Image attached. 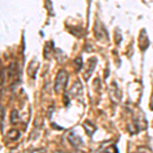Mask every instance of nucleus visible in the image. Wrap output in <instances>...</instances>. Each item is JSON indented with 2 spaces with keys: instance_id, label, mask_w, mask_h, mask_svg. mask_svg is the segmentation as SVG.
<instances>
[{
  "instance_id": "obj_10",
  "label": "nucleus",
  "mask_w": 153,
  "mask_h": 153,
  "mask_svg": "<svg viewBox=\"0 0 153 153\" xmlns=\"http://www.w3.org/2000/svg\"><path fill=\"white\" fill-rule=\"evenodd\" d=\"M83 65V60L82 57H76L75 60V66H76V71H80Z\"/></svg>"
},
{
  "instance_id": "obj_2",
  "label": "nucleus",
  "mask_w": 153,
  "mask_h": 153,
  "mask_svg": "<svg viewBox=\"0 0 153 153\" xmlns=\"http://www.w3.org/2000/svg\"><path fill=\"white\" fill-rule=\"evenodd\" d=\"M94 31H95V36L97 37L99 40H103V38H104V37L106 39H108L107 31H106L105 28L103 27V25L101 24L99 21L96 22Z\"/></svg>"
},
{
  "instance_id": "obj_5",
  "label": "nucleus",
  "mask_w": 153,
  "mask_h": 153,
  "mask_svg": "<svg viewBox=\"0 0 153 153\" xmlns=\"http://www.w3.org/2000/svg\"><path fill=\"white\" fill-rule=\"evenodd\" d=\"M84 128H85V130H86V133H87L88 136H90V137L94 134L96 129H97L96 126H94L91 122H89V120L84 123Z\"/></svg>"
},
{
  "instance_id": "obj_8",
  "label": "nucleus",
  "mask_w": 153,
  "mask_h": 153,
  "mask_svg": "<svg viewBox=\"0 0 153 153\" xmlns=\"http://www.w3.org/2000/svg\"><path fill=\"white\" fill-rule=\"evenodd\" d=\"M49 46H50V42H48V43H46L45 47H44V56H45L46 58H49L50 57V54L52 53V50L51 49H53L54 47V44L52 46H51L50 48H49Z\"/></svg>"
},
{
  "instance_id": "obj_7",
  "label": "nucleus",
  "mask_w": 153,
  "mask_h": 153,
  "mask_svg": "<svg viewBox=\"0 0 153 153\" xmlns=\"http://www.w3.org/2000/svg\"><path fill=\"white\" fill-rule=\"evenodd\" d=\"M35 63H36V60H33L31 63H30V66H29V68H28V74L32 76V78H35V74H36V71H38L39 62L37 63L36 65H34Z\"/></svg>"
},
{
  "instance_id": "obj_6",
  "label": "nucleus",
  "mask_w": 153,
  "mask_h": 153,
  "mask_svg": "<svg viewBox=\"0 0 153 153\" xmlns=\"http://www.w3.org/2000/svg\"><path fill=\"white\" fill-rule=\"evenodd\" d=\"M97 153H118V150L115 145H110L108 147H101Z\"/></svg>"
},
{
  "instance_id": "obj_14",
  "label": "nucleus",
  "mask_w": 153,
  "mask_h": 153,
  "mask_svg": "<svg viewBox=\"0 0 153 153\" xmlns=\"http://www.w3.org/2000/svg\"><path fill=\"white\" fill-rule=\"evenodd\" d=\"M1 113H2V115H1V122L3 123V118H4V109H3V107H1Z\"/></svg>"
},
{
  "instance_id": "obj_1",
  "label": "nucleus",
  "mask_w": 153,
  "mask_h": 153,
  "mask_svg": "<svg viewBox=\"0 0 153 153\" xmlns=\"http://www.w3.org/2000/svg\"><path fill=\"white\" fill-rule=\"evenodd\" d=\"M68 74L65 70H60L58 71L57 76L55 79V85H54V90L57 93H59L60 91L65 90V88L68 85Z\"/></svg>"
},
{
  "instance_id": "obj_13",
  "label": "nucleus",
  "mask_w": 153,
  "mask_h": 153,
  "mask_svg": "<svg viewBox=\"0 0 153 153\" xmlns=\"http://www.w3.org/2000/svg\"><path fill=\"white\" fill-rule=\"evenodd\" d=\"M150 109L153 110V92H152V95H151V98H150Z\"/></svg>"
},
{
  "instance_id": "obj_9",
  "label": "nucleus",
  "mask_w": 153,
  "mask_h": 153,
  "mask_svg": "<svg viewBox=\"0 0 153 153\" xmlns=\"http://www.w3.org/2000/svg\"><path fill=\"white\" fill-rule=\"evenodd\" d=\"M7 137L10 138L11 140H16V139H18V138L19 137V131H16V130H11V131H9V133L7 134Z\"/></svg>"
},
{
  "instance_id": "obj_4",
  "label": "nucleus",
  "mask_w": 153,
  "mask_h": 153,
  "mask_svg": "<svg viewBox=\"0 0 153 153\" xmlns=\"http://www.w3.org/2000/svg\"><path fill=\"white\" fill-rule=\"evenodd\" d=\"M96 62H97V60H96V58H94V57H92V58L89 59L87 70H86V71H85V75H84V78H85L86 80H89V78H90L91 75H92L93 71L95 70Z\"/></svg>"
},
{
  "instance_id": "obj_12",
  "label": "nucleus",
  "mask_w": 153,
  "mask_h": 153,
  "mask_svg": "<svg viewBox=\"0 0 153 153\" xmlns=\"http://www.w3.org/2000/svg\"><path fill=\"white\" fill-rule=\"evenodd\" d=\"M32 153H45V149H43V148H40V149H36V150H33Z\"/></svg>"
},
{
  "instance_id": "obj_3",
  "label": "nucleus",
  "mask_w": 153,
  "mask_h": 153,
  "mask_svg": "<svg viewBox=\"0 0 153 153\" xmlns=\"http://www.w3.org/2000/svg\"><path fill=\"white\" fill-rule=\"evenodd\" d=\"M68 142H70L74 147H79L80 145L83 144L82 138L76 135L75 132H71L70 134H68Z\"/></svg>"
},
{
  "instance_id": "obj_11",
  "label": "nucleus",
  "mask_w": 153,
  "mask_h": 153,
  "mask_svg": "<svg viewBox=\"0 0 153 153\" xmlns=\"http://www.w3.org/2000/svg\"><path fill=\"white\" fill-rule=\"evenodd\" d=\"M10 120L11 122L13 123H16V120H19V117H18V111L16 110H13V111H11V117H10Z\"/></svg>"
}]
</instances>
